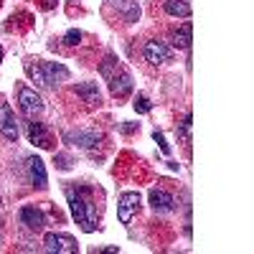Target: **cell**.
Returning a JSON list of instances; mask_svg holds the SVG:
<instances>
[{"label":"cell","mask_w":254,"mask_h":254,"mask_svg":"<svg viewBox=\"0 0 254 254\" xmlns=\"http://www.w3.org/2000/svg\"><path fill=\"white\" fill-rule=\"evenodd\" d=\"M66 201H69V208L76 219V224L81 226V231H92L97 229V216H94V201H92V190L89 188H66Z\"/></svg>","instance_id":"obj_1"},{"label":"cell","mask_w":254,"mask_h":254,"mask_svg":"<svg viewBox=\"0 0 254 254\" xmlns=\"http://www.w3.org/2000/svg\"><path fill=\"white\" fill-rule=\"evenodd\" d=\"M28 74H31L38 84H44V87H51L54 81L69 79V69L61 66V64H54V61H44V64H41V66H36V69L28 64Z\"/></svg>","instance_id":"obj_2"},{"label":"cell","mask_w":254,"mask_h":254,"mask_svg":"<svg viewBox=\"0 0 254 254\" xmlns=\"http://www.w3.org/2000/svg\"><path fill=\"white\" fill-rule=\"evenodd\" d=\"M44 249L56 252V254H74V252H79V244L69 234H54L51 231V234H46V239H44Z\"/></svg>","instance_id":"obj_3"},{"label":"cell","mask_w":254,"mask_h":254,"mask_svg":"<svg viewBox=\"0 0 254 254\" xmlns=\"http://www.w3.org/2000/svg\"><path fill=\"white\" fill-rule=\"evenodd\" d=\"M137 208H140V193L137 190H127V193L120 196L117 201V216L122 224H130L132 216L137 214Z\"/></svg>","instance_id":"obj_4"},{"label":"cell","mask_w":254,"mask_h":254,"mask_svg":"<svg viewBox=\"0 0 254 254\" xmlns=\"http://www.w3.org/2000/svg\"><path fill=\"white\" fill-rule=\"evenodd\" d=\"M18 104H20V112L28 115V117L44 112V99H41L33 89H28V87H20L18 89Z\"/></svg>","instance_id":"obj_5"},{"label":"cell","mask_w":254,"mask_h":254,"mask_svg":"<svg viewBox=\"0 0 254 254\" xmlns=\"http://www.w3.org/2000/svg\"><path fill=\"white\" fill-rule=\"evenodd\" d=\"M0 135L10 142L18 140V122H15V115L8 104H0Z\"/></svg>","instance_id":"obj_6"},{"label":"cell","mask_w":254,"mask_h":254,"mask_svg":"<svg viewBox=\"0 0 254 254\" xmlns=\"http://www.w3.org/2000/svg\"><path fill=\"white\" fill-rule=\"evenodd\" d=\"M20 224H26V229L31 231H41L46 226V216H44V211L36 208V206H23L20 208V214H18Z\"/></svg>","instance_id":"obj_7"},{"label":"cell","mask_w":254,"mask_h":254,"mask_svg":"<svg viewBox=\"0 0 254 254\" xmlns=\"http://www.w3.org/2000/svg\"><path fill=\"white\" fill-rule=\"evenodd\" d=\"M64 140H66L69 145H76V147H97L99 145V140H102V135L99 132H94V130H76V132H66L64 135Z\"/></svg>","instance_id":"obj_8"},{"label":"cell","mask_w":254,"mask_h":254,"mask_svg":"<svg viewBox=\"0 0 254 254\" xmlns=\"http://www.w3.org/2000/svg\"><path fill=\"white\" fill-rule=\"evenodd\" d=\"M145 59L153 64V66H160V64L171 61V49H168L163 41H147L145 44Z\"/></svg>","instance_id":"obj_9"},{"label":"cell","mask_w":254,"mask_h":254,"mask_svg":"<svg viewBox=\"0 0 254 254\" xmlns=\"http://www.w3.org/2000/svg\"><path fill=\"white\" fill-rule=\"evenodd\" d=\"M150 206H153V211H158V214H165V211L176 208V198L163 188H153L150 190Z\"/></svg>","instance_id":"obj_10"},{"label":"cell","mask_w":254,"mask_h":254,"mask_svg":"<svg viewBox=\"0 0 254 254\" xmlns=\"http://www.w3.org/2000/svg\"><path fill=\"white\" fill-rule=\"evenodd\" d=\"M26 132H28V140H31L33 145H38V147H49V145H51L44 122H36V120L26 122Z\"/></svg>","instance_id":"obj_11"},{"label":"cell","mask_w":254,"mask_h":254,"mask_svg":"<svg viewBox=\"0 0 254 254\" xmlns=\"http://www.w3.org/2000/svg\"><path fill=\"white\" fill-rule=\"evenodd\" d=\"M130 89H132V76L127 74V71H120V74H115L110 79L112 97H127V94H130Z\"/></svg>","instance_id":"obj_12"},{"label":"cell","mask_w":254,"mask_h":254,"mask_svg":"<svg viewBox=\"0 0 254 254\" xmlns=\"http://www.w3.org/2000/svg\"><path fill=\"white\" fill-rule=\"evenodd\" d=\"M28 173H31V181L36 188H46V168H44V160L41 158H28Z\"/></svg>","instance_id":"obj_13"},{"label":"cell","mask_w":254,"mask_h":254,"mask_svg":"<svg viewBox=\"0 0 254 254\" xmlns=\"http://www.w3.org/2000/svg\"><path fill=\"white\" fill-rule=\"evenodd\" d=\"M76 94H79L84 102L97 104V102H99V87H97V81H84V84H76Z\"/></svg>","instance_id":"obj_14"},{"label":"cell","mask_w":254,"mask_h":254,"mask_svg":"<svg viewBox=\"0 0 254 254\" xmlns=\"http://www.w3.org/2000/svg\"><path fill=\"white\" fill-rule=\"evenodd\" d=\"M190 38H193V28H190V23H183L178 31H173V46L176 49H190Z\"/></svg>","instance_id":"obj_15"},{"label":"cell","mask_w":254,"mask_h":254,"mask_svg":"<svg viewBox=\"0 0 254 254\" xmlns=\"http://www.w3.org/2000/svg\"><path fill=\"white\" fill-rule=\"evenodd\" d=\"M165 13L176 18H190V5L186 0H165Z\"/></svg>","instance_id":"obj_16"},{"label":"cell","mask_w":254,"mask_h":254,"mask_svg":"<svg viewBox=\"0 0 254 254\" xmlns=\"http://www.w3.org/2000/svg\"><path fill=\"white\" fill-rule=\"evenodd\" d=\"M122 15H125L127 23H135V20L140 18V5L135 3V0H130V5H127V8L122 10Z\"/></svg>","instance_id":"obj_17"},{"label":"cell","mask_w":254,"mask_h":254,"mask_svg":"<svg viewBox=\"0 0 254 254\" xmlns=\"http://www.w3.org/2000/svg\"><path fill=\"white\" fill-rule=\"evenodd\" d=\"M115 66H117V59L115 56H107V59H104V64H102V69H99L102 76L104 79H112L115 76Z\"/></svg>","instance_id":"obj_18"},{"label":"cell","mask_w":254,"mask_h":254,"mask_svg":"<svg viewBox=\"0 0 254 254\" xmlns=\"http://www.w3.org/2000/svg\"><path fill=\"white\" fill-rule=\"evenodd\" d=\"M132 104H135V112H140V115H147V112H150V107H153L150 99H147L145 94H137Z\"/></svg>","instance_id":"obj_19"},{"label":"cell","mask_w":254,"mask_h":254,"mask_svg":"<svg viewBox=\"0 0 254 254\" xmlns=\"http://www.w3.org/2000/svg\"><path fill=\"white\" fill-rule=\"evenodd\" d=\"M54 163H56V168H59V171H69V168H71V158L69 155H54Z\"/></svg>","instance_id":"obj_20"},{"label":"cell","mask_w":254,"mask_h":254,"mask_svg":"<svg viewBox=\"0 0 254 254\" xmlns=\"http://www.w3.org/2000/svg\"><path fill=\"white\" fill-rule=\"evenodd\" d=\"M190 125H193V117L186 115L183 122H181V135H183V140H190Z\"/></svg>","instance_id":"obj_21"},{"label":"cell","mask_w":254,"mask_h":254,"mask_svg":"<svg viewBox=\"0 0 254 254\" xmlns=\"http://www.w3.org/2000/svg\"><path fill=\"white\" fill-rule=\"evenodd\" d=\"M79 41H81V31H74V28L64 36V44H66V46H76Z\"/></svg>","instance_id":"obj_22"},{"label":"cell","mask_w":254,"mask_h":254,"mask_svg":"<svg viewBox=\"0 0 254 254\" xmlns=\"http://www.w3.org/2000/svg\"><path fill=\"white\" fill-rule=\"evenodd\" d=\"M153 140H155V142L160 145V150H163V155H171V145H168V142H165V137H163V132H158V130H155V132H153Z\"/></svg>","instance_id":"obj_23"},{"label":"cell","mask_w":254,"mask_h":254,"mask_svg":"<svg viewBox=\"0 0 254 254\" xmlns=\"http://www.w3.org/2000/svg\"><path fill=\"white\" fill-rule=\"evenodd\" d=\"M135 130H137V122H125V125H122V132H125V135H132Z\"/></svg>","instance_id":"obj_24"},{"label":"cell","mask_w":254,"mask_h":254,"mask_svg":"<svg viewBox=\"0 0 254 254\" xmlns=\"http://www.w3.org/2000/svg\"><path fill=\"white\" fill-rule=\"evenodd\" d=\"M107 3H110V5H117L120 10H125L127 5H130V0H107Z\"/></svg>","instance_id":"obj_25"},{"label":"cell","mask_w":254,"mask_h":254,"mask_svg":"<svg viewBox=\"0 0 254 254\" xmlns=\"http://www.w3.org/2000/svg\"><path fill=\"white\" fill-rule=\"evenodd\" d=\"M56 3H59V0H41V5H44L46 10H51V8H54Z\"/></svg>","instance_id":"obj_26"},{"label":"cell","mask_w":254,"mask_h":254,"mask_svg":"<svg viewBox=\"0 0 254 254\" xmlns=\"http://www.w3.org/2000/svg\"><path fill=\"white\" fill-rule=\"evenodd\" d=\"M0 61H3V46H0Z\"/></svg>","instance_id":"obj_27"}]
</instances>
